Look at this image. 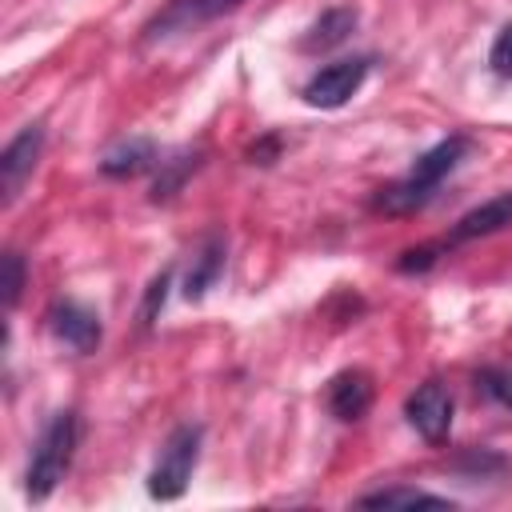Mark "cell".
Here are the masks:
<instances>
[{
  "mask_svg": "<svg viewBox=\"0 0 512 512\" xmlns=\"http://www.w3.org/2000/svg\"><path fill=\"white\" fill-rule=\"evenodd\" d=\"M468 152H472V140H468V136H448V140L432 144L428 152L416 156V164L408 168V176L384 184V188L372 196V208L384 212V216H408V212H420V208L436 196L440 180H444L448 172H456V164H460Z\"/></svg>",
  "mask_w": 512,
  "mask_h": 512,
  "instance_id": "6da1fadb",
  "label": "cell"
},
{
  "mask_svg": "<svg viewBox=\"0 0 512 512\" xmlns=\"http://www.w3.org/2000/svg\"><path fill=\"white\" fill-rule=\"evenodd\" d=\"M76 448H80V416L76 412H56L36 448H32V460H28V476H24V488L32 500H48L56 492V484L68 476L72 460H76Z\"/></svg>",
  "mask_w": 512,
  "mask_h": 512,
  "instance_id": "7a4b0ae2",
  "label": "cell"
},
{
  "mask_svg": "<svg viewBox=\"0 0 512 512\" xmlns=\"http://www.w3.org/2000/svg\"><path fill=\"white\" fill-rule=\"evenodd\" d=\"M200 424H176L148 472V496L152 500H180L188 480H192V468L200 460Z\"/></svg>",
  "mask_w": 512,
  "mask_h": 512,
  "instance_id": "3957f363",
  "label": "cell"
},
{
  "mask_svg": "<svg viewBox=\"0 0 512 512\" xmlns=\"http://www.w3.org/2000/svg\"><path fill=\"white\" fill-rule=\"evenodd\" d=\"M364 76H368V60H364V56L324 64V68L304 84V104H312V108H340V104H348V100L360 92Z\"/></svg>",
  "mask_w": 512,
  "mask_h": 512,
  "instance_id": "277c9868",
  "label": "cell"
},
{
  "mask_svg": "<svg viewBox=\"0 0 512 512\" xmlns=\"http://www.w3.org/2000/svg\"><path fill=\"white\" fill-rule=\"evenodd\" d=\"M404 416L408 424L428 440V444H444L452 432V392L440 380H424L408 400H404Z\"/></svg>",
  "mask_w": 512,
  "mask_h": 512,
  "instance_id": "5b68a950",
  "label": "cell"
},
{
  "mask_svg": "<svg viewBox=\"0 0 512 512\" xmlns=\"http://www.w3.org/2000/svg\"><path fill=\"white\" fill-rule=\"evenodd\" d=\"M244 0H172L148 28L144 36L148 40H164V36H176V32H196L200 24H212L228 12H236Z\"/></svg>",
  "mask_w": 512,
  "mask_h": 512,
  "instance_id": "8992f818",
  "label": "cell"
},
{
  "mask_svg": "<svg viewBox=\"0 0 512 512\" xmlns=\"http://www.w3.org/2000/svg\"><path fill=\"white\" fill-rule=\"evenodd\" d=\"M40 148H44V128L40 124H28L24 132H16L4 152H0V192H4V204H12L24 188V180L32 176L36 160H40Z\"/></svg>",
  "mask_w": 512,
  "mask_h": 512,
  "instance_id": "52a82bcc",
  "label": "cell"
},
{
  "mask_svg": "<svg viewBox=\"0 0 512 512\" xmlns=\"http://www.w3.org/2000/svg\"><path fill=\"white\" fill-rule=\"evenodd\" d=\"M48 328H52V336H56L64 348H72V352H80V356L96 352V348H100V336H104L100 316H96L92 308L76 304V300L52 304V308H48Z\"/></svg>",
  "mask_w": 512,
  "mask_h": 512,
  "instance_id": "ba28073f",
  "label": "cell"
},
{
  "mask_svg": "<svg viewBox=\"0 0 512 512\" xmlns=\"http://www.w3.org/2000/svg\"><path fill=\"white\" fill-rule=\"evenodd\" d=\"M372 396H376V388H372V376L364 368H344L324 388V404L340 424H356L372 408Z\"/></svg>",
  "mask_w": 512,
  "mask_h": 512,
  "instance_id": "9c48e42d",
  "label": "cell"
},
{
  "mask_svg": "<svg viewBox=\"0 0 512 512\" xmlns=\"http://www.w3.org/2000/svg\"><path fill=\"white\" fill-rule=\"evenodd\" d=\"M504 228H512V192H500V196L476 204L472 212H464V216L452 224V232H448L444 240H448V248H452V244L480 240V236H492V232H504Z\"/></svg>",
  "mask_w": 512,
  "mask_h": 512,
  "instance_id": "30bf717a",
  "label": "cell"
},
{
  "mask_svg": "<svg viewBox=\"0 0 512 512\" xmlns=\"http://www.w3.org/2000/svg\"><path fill=\"white\" fill-rule=\"evenodd\" d=\"M224 260H228V244H224V236H220V232H208V236L200 240L196 256H192L188 276H184V296H188V300H200V296L220 280Z\"/></svg>",
  "mask_w": 512,
  "mask_h": 512,
  "instance_id": "8fae6325",
  "label": "cell"
},
{
  "mask_svg": "<svg viewBox=\"0 0 512 512\" xmlns=\"http://www.w3.org/2000/svg\"><path fill=\"white\" fill-rule=\"evenodd\" d=\"M156 164H160L156 144L144 140V136H132V140H120V144H112V148L104 152L100 172L112 176V180H128V176H140V172H148V168H156Z\"/></svg>",
  "mask_w": 512,
  "mask_h": 512,
  "instance_id": "7c38bea8",
  "label": "cell"
},
{
  "mask_svg": "<svg viewBox=\"0 0 512 512\" xmlns=\"http://www.w3.org/2000/svg\"><path fill=\"white\" fill-rule=\"evenodd\" d=\"M356 28V8H328L312 20V28L300 36V48L304 52H324V48H336L348 40V32Z\"/></svg>",
  "mask_w": 512,
  "mask_h": 512,
  "instance_id": "4fadbf2b",
  "label": "cell"
},
{
  "mask_svg": "<svg viewBox=\"0 0 512 512\" xmlns=\"http://www.w3.org/2000/svg\"><path fill=\"white\" fill-rule=\"evenodd\" d=\"M360 508H416V504H424V508H452V500L448 496H436V492H424V488H376V492H364L360 500H356Z\"/></svg>",
  "mask_w": 512,
  "mask_h": 512,
  "instance_id": "5bb4252c",
  "label": "cell"
},
{
  "mask_svg": "<svg viewBox=\"0 0 512 512\" xmlns=\"http://www.w3.org/2000/svg\"><path fill=\"white\" fill-rule=\"evenodd\" d=\"M196 164H200L196 152H180V156H172V160H160L164 176H156V184H152V200H168V196L184 184V176H188Z\"/></svg>",
  "mask_w": 512,
  "mask_h": 512,
  "instance_id": "9a60e30c",
  "label": "cell"
},
{
  "mask_svg": "<svg viewBox=\"0 0 512 512\" xmlns=\"http://www.w3.org/2000/svg\"><path fill=\"white\" fill-rule=\"evenodd\" d=\"M476 388L484 396H492L496 404L512 408V368H480L476 372Z\"/></svg>",
  "mask_w": 512,
  "mask_h": 512,
  "instance_id": "2e32d148",
  "label": "cell"
},
{
  "mask_svg": "<svg viewBox=\"0 0 512 512\" xmlns=\"http://www.w3.org/2000/svg\"><path fill=\"white\" fill-rule=\"evenodd\" d=\"M448 248V240H436V244H420V248H408V252H400V260H396V268L400 272H428L436 260H440V252Z\"/></svg>",
  "mask_w": 512,
  "mask_h": 512,
  "instance_id": "e0dca14e",
  "label": "cell"
},
{
  "mask_svg": "<svg viewBox=\"0 0 512 512\" xmlns=\"http://www.w3.org/2000/svg\"><path fill=\"white\" fill-rule=\"evenodd\" d=\"M24 292V256L20 252H4V304L16 308Z\"/></svg>",
  "mask_w": 512,
  "mask_h": 512,
  "instance_id": "ac0fdd59",
  "label": "cell"
},
{
  "mask_svg": "<svg viewBox=\"0 0 512 512\" xmlns=\"http://www.w3.org/2000/svg\"><path fill=\"white\" fill-rule=\"evenodd\" d=\"M168 284H172V272H160L152 284H148V292H144V308H140V324L144 328H152V320H156V312L164 308V296H168Z\"/></svg>",
  "mask_w": 512,
  "mask_h": 512,
  "instance_id": "d6986e66",
  "label": "cell"
},
{
  "mask_svg": "<svg viewBox=\"0 0 512 512\" xmlns=\"http://www.w3.org/2000/svg\"><path fill=\"white\" fill-rule=\"evenodd\" d=\"M488 64L496 76H512V24H504L492 40V52H488Z\"/></svg>",
  "mask_w": 512,
  "mask_h": 512,
  "instance_id": "ffe728a7",
  "label": "cell"
},
{
  "mask_svg": "<svg viewBox=\"0 0 512 512\" xmlns=\"http://www.w3.org/2000/svg\"><path fill=\"white\" fill-rule=\"evenodd\" d=\"M456 468H464V472H472V476H488V472H504L508 460L496 456V452H468V456L456 460Z\"/></svg>",
  "mask_w": 512,
  "mask_h": 512,
  "instance_id": "44dd1931",
  "label": "cell"
}]
</instances>
